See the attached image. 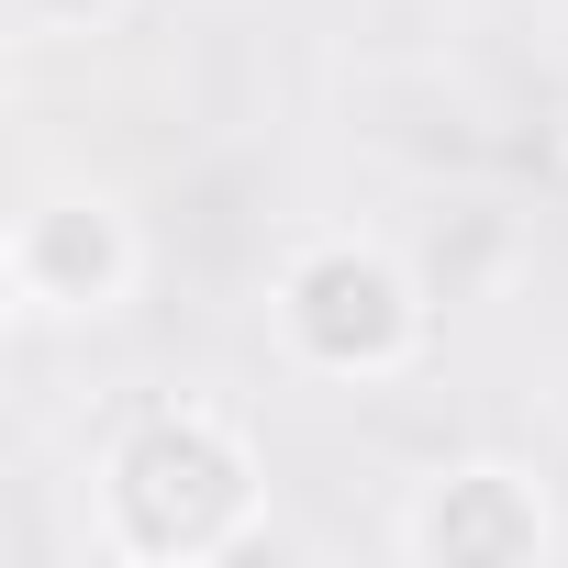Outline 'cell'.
<instances>
[{"label":"cell","mask_w":568,"mask_h":568,"mask_svg":"<svg viewBox=\"0 0 568 568\" xmlns=\"http://www.w3.org/2000/svg\"><path fill=\"white\" fill-rule=\"evenodd\" d=\"M245 524H256V457L201 402L123 424V446L101 457V535L134 568H201V557L245 546Z\"/></svg>","instance_id":"obj_1"},{"label":"cell","mask_w":568,"mask_h":568,"mask_svg":"<svg viewBox=\"0 0 568 568\" xmlns=\"http://www.w3.org/2000/svg\"><path fill=\"white\" fill-rule=\"evenodd\" d=\"M278 324H291V346L324 368V379H379L424 346V291L357 234H324L291 256V278H278Z\"/></svg>","instance_id":"obj_2"},{"label":"cell","mask_w":568,"mask_h":568,"mask_svg":"<svg viewBox=\"0 0 568 568\" xmlns=\"http://www.w3.org/2000/svg\"><path fill=\"white\" fill-rule=\"evenodd\" d=\"M134 291V223L101 190H57L12 223V302L23 313H112Z\"/></svg>","instance_id":"obj_3"},{"label":"cell","mask_w":568,"mask_h":568,"mask_svg":"<svg viewBox=\"0 0 568 568\" xmlns=\"http://www.w3.org/2000/svg\"><path fill=\"white\" fill-rule=\"evenodd\" d=\"M402 546H413L424 568H524V557H546V546H557V524H546V490H535L524 468L468 457V468L424 479V501H413Z\"/></svg>","instance_id":"obj_4"},{"label":"cell","mask_w":568,"mask_h":568,"mask_svg":"<svg viewBox=\"0 0 568 568\" xmlns=\"http://www.w3.org/2000/svg\"><path fill=\"white\" fill-rule=\"evenodd\" d=\"M12 12H23V34H101L123 0H12Z\"/></svg>","instance_id":"obj_5"}]
</instances>
